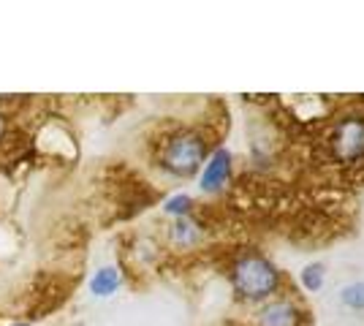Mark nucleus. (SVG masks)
<instances>
[{"instance_id":"3","label":"nucleus","mask_w":364,"mask_h":326,"mask_svg":"<svg viewBox=\"0 0 364 326\" xmlns=\"http://www.w3.org/2000/svg\"><path fill=\"white\" fill-rule=\"evenodd\" d=\"M332 150L343 163H356V161H362L364 158V120H356V117L340 120L337 128H334Z\"/></svg>"},{"instance_id":"1","label":"nucleus","mask_w":364,"mask_h":326,"mask_svg":"<svg viewBox=\"0 0 364 326\" xmlns=\"http://www.w3.org/2000/svg\"><path fill=\"white\" fill-rule=\"evenodd\" d=\"M231 286L247 302H264L280 288V269L261 253L247 250L231 266Z\"/></svg>"},{"instance_id":"7","label":"nucleus","mask_w":364,"mask_h":326,"mask_svg":"<svg viewBox=\"0 0 364 326\" xmlns=\"http://www.w3.org/2000/svg\"><path fill=\"white\" fill-rule=\"evenodd\" d=\"M198 237H201V229L193 217H177L174 226H171V239L180 245V248H191L196 245Z\"/></svg>"},{"instance_id":"4","label":"nucleus","mask_w":364,"mask_h":326,"mask_svg":"<svg viewBox=\"0 0 364 326\" xmlns=\"http://www.w3.org/2000/svg\"><path fill=\"white\" fill-rule=\"evenodd\" d=\"M234 171V156L228 147H218L213 150L207 161H204V171L198 177V188L201 193H218L220 188H226V183L231 180Z\"/></svg>"},{"instance_id":"5","label":"nucleus","mask_w":364,"mask_h":326,"mask_svg":"<svg viewBox=\"0 0 364 326\" xmlns=\"http://www.w3.org/2000/svg\"><path fill=\"white\" fill-rule=\"evenodd\" d=\"M302 313L289 299H274L258 313V326H299Z\"/></svg>"},{"instance_id":"11","label":"nucleus","mask_w":364,"mask_h":326,"mask_svg":"<svg viewBox=\"0 0 364 326\" xmlns=\"http://www.w3.org/2000/svg\"><path fill=\"white\" fill-rule=\"evenodd\" d=\"M9 326H31L28 321H16V324H9Z\"/></svg>"},{"instance_id":"2","label":"nucleus","mask_w":364,"mask_h":326,"mask_svg":"<svg viewBox=\"0 0 364 326\" xmlns=\"http://www.w3.org/2000/svg\"><path fill=\"white\" fill-rule=\"evenodd\" d=\"M161 169L171 177H193L204 161H207V141L196 131H180L174 136H168L161 147Z\"/></svg>"},{"instance_id":"10","label":"nucleus","mask_w":364,"mask_h":326,"mask_svg":"<svg viewBox=\"0 0 364 326\" xmlns=\"http://www.w3.org/2000/svg\"><path fill=\"white\" fill-rule=\"evenodd\" d=\"M340 302L350 310H364V280L348 283L340 288Z\"/></svg>"},{"instance_id":"9","label":"nucleus","mask_w":364,"mask_h":326,"mask_svg":"<svg viewBox=\"0 0 364 326\" xmlns=\"http://www.w3.org/2000/svg\"><path fill=\"white\" fill-rule=\"evenodd\" d=\"M193 196H188V193H174V196H168L166 202H164V212H166L168 217H191V212H193Z\"/></svg>"},{"instance_id":"8","label":"nucleus","mask_w":364,"mask_h":326,"mask_svg":"<svg viewBox=\"0 0 364 326\" xmlns=\"http://www.w3.org/2000/svg\"><path fill=\"white\" fill-rule=\"evenodd\" d=\"M299 283H302L304 291H310V294L321 291V288H323V283H326V266L321 264V261L304 264L302 272H299Z\"/></svg>"},{"instance_id":"6","label":"nucleus","mask_w":364,"mask_h":326,"mask_svg":"<svg viewBox=\"0 0 364 326\" xmlns=\"http://www.w3.org/2000/svg\"><path fill=\"white\" fill-rule=\"evenodd\" d=\"M90 294L98 296V299H107V296L117 294V288L122 286V272L117 266H101L95 269L90 278Z\"/></svg>"}]
</instances>
